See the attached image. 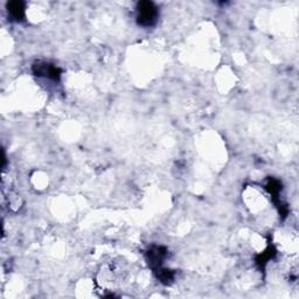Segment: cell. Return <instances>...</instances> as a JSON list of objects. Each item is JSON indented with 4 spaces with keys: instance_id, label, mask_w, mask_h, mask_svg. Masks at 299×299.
Returning <instances> with one entry per match:
<instances>
[{
    "instance_id": "obj_6",
    "label": "cell",
    "mask_w": 299,
    "mask_h": 299,
    "mask_svg": "<svg viewBox=\"0 0 299 299\" xmlns=\"http://www.w3.org/2000/svg\"><path fill=\"white\" fill-rule=\"evenodd\" d=\"M274 255H275L274 250L271 249V248H269L268 250H265L264 253H262L261 255H258V256H257V260H256V261H257L258 264H260V265H262V266H263V265L265 264L266 262H268V261L270 260L271 257L274 256Z\"/></svg>"
},
{
    "instance_id": "obj_1",
    "label": "cell",
    "mask_w": 299,
    "mask_h": 299,
    "mask_svg": "<svg viewBox=\"0 0 299 299\" xmlns=\"http://www.w3.org/2000/svg\"><path fill=\"white\" fill-rule=\"evenodd\" d=\"M158 9L152 2H139L137 4V21L139 25L151 27L158 20Z\"/></svg>"
},
{
    "instance_id": "obj_3",
    "label": "cell",
    "mask_w": 299,
    "mask_h": 299,
    "mask_svg": "<svg viewBox=\"0 0 299 299\" xmlns=\"http://www.w3.org/2000/svg\"><path fill=\"white\" fill-rule=\"evenodd\" d=\"M167 255V250L165 247L160 246H154L150 250L147 251V262H149V265L152 269H158L160 268L162 261L165 260Z\"/></svg>"
},
{
    "instance_id": "obj_2",
    "label": "cell",
    "mask_w": 299,
    "mask_h": 299,
    "mask_svg": "<svg viewBox=\"0 0 299 299\" xmlns=\"http://www.w3.org/2000/svg\"><path fill=\"white\" fill-rule=\"evenodd\" d=\"M33 71L37 76H45L53 81H59L61 77V69L57 66L46 62H39L33 66Z\"/></svg>"
},
{
    "instance_id": "obj_4",
    "label": "cell",
    "mask_w": 299,
    "mask_h": 299,
    "mask_svg": "<svg viewBox=\"0 0 299 299\" xmlns=\"http://www.w3.org/2000/svg\"><path fill=\"white\" fill-rule=\"evenodd\" d=\"M7 12L11 18L15 21H21L25 18V3L22 2H10L7 3Z\"/></svg>"
},
{
    "instance_id": "obj_5",
    "label": "cell",
    "mask_w": 299,
    "mask_h": 299,
    "mask_svg": "<svg viewBox=\"0 0 299 299\" xmlns=\"http://www.w3.org/2000/svg\"><path fill=\"white\" fill-rule=\"evenodd\" d=\"M155 273H157V276L159 280H160L161 283H164V284H170L174 278V273L170 269L158 268L155 269Z\"/></svg>"
}]
</instances>
